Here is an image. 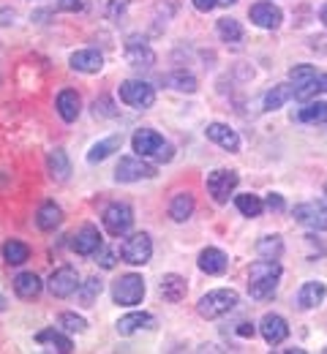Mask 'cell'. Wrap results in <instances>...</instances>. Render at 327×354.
Wrapping results in <instances>:
<instances>
[{
	"instance_id": "1",
	"label": "cell",
	"mask_w": 327,
	"mask_h": 354,
	"mask_svg": "<svg viewBox=\"0 0 327 354\" xmlns=\"http://www.w3.org/2000/svg\"><path fill=\"white\" fill-rule=\"evenodd\" d=\"M279 278H281V265L279 259H262V262H254L248 270V295L254 300H270L279 289Z\"/></svg>"
},
{
	"instance_id": "2",
	"label": "cell",
	"mask_w": 327,
	"mask_h": 354,
	"mask_svg": "<svg viewBox=\"0 0 327 354\" xmlns=\"http://www.w3.org/2000/svg\"><path fill=\"white\" fill-rule=\"evenodd\" d=\"M131 147L134 153H140L142 158H156V161H172L175 158V150L169 142H164V136L153 129H140V131L131 136Z\"/></svg>"
},
{
	"instance_id": "3",
	"label": "cell",
	"mask_w": 327,
	"mask_h": 354,
	"mask_svg": "<svg viewBox=\"0 0 327 354\" xmlns=\"http://www.w3.org/2000/svg\"><path fill=\"white\" fill-rule=\"evenodd\" d=\"M234 306H237V292H232V289H213L196 303V310H199L202 319H221L230 310H234Z\"/></svg>"
},
{
	"instance_id": "4",
	"label": "cell",
	"mask_w": 327,
	"mask_h": 354,
	"mask_svg": "<svg viewBox=\"0 0 327 354\" xmlns=\"http://www.w3.org/2000/svg\"><path fill=\"white\" fill-rule=\"evenodd\" d=\"M142 297H144V281L142 275H120L115 283H112V300L118 306H140Z\"/></svg>"
},
{
	"instance_id": "5",
	"label": "cell",
	"mask_w": 327,
	"mask_h": 354,
	"mask_svg": "<svg viewBox=\"0 0 327 354\" xmlns=\"http://www.w3.org/2000/svg\"><path fill=\"white\" fill-rule=\"evenodd\" d=\"M120 257H123L126 265H134V267L147 265L150 257H153V240H150V234L137 232V234H131L129 240H123V245H120Z\"/></svg>"
},
{
	"instance_id": "6",
	"label": "cell",
	"mask_w": 327,
	"mask_h": 354,
	"mask_svg": "<svg viewBox=\"0 0 327 354\" xmlns=\"http://www.w3.org/2000/svg\"><path fill=\"white\" fill-rule=\"evenodd\" d=\"M120 101L134 106V109H147L156 104V88L142 82V80H126L120 85Z\"/></svg>"
},
{
	"instance_id": "7",
	"label": "cell",
	"mask_w": 327,
	"mask_h": 354,
	"mask_svg": "<svg viewBox=\"0 0 327 354\" xmlns=\"http://www.w3.org/2000/svg\"><path fill=\"white\" fill-rule=\"evenodd\" d=\"M150 177H156V167L147 164L142 156H126L118 161V169H115L118 183H137V180H150Z\"/></svg>"
},
{
	"instance_id": "8",
	"label": "cell",
	"mask_w": 327,
	"mask_h": 354,
	"mask_svg": "<svg viewBox=\"0 0 327 354\" xmlns=\"http://www.w3.org/2000/svg\"><path fill=\"white\" fill-rule=\"evenodd\" d=\"M101 221H104V229L112 237H123L131 229V223H134V210L126 202H115V205H109L104 210V218Z\"/></svg>"
},
{
	"instance_id": "9",
	"label": "cell",
	"mask_w": 327,
	"mask_h": 354,
	"mask_svg": "<svg viewBox=\"0 0 327 354\" xmlns=\"http://www.w3.org/2000/svg\"><path fill=\"white\" fill-rule=\"evenodd\" d=\"M49 292L55 295V297H71V295H77V289H80V275H77V270L71 265H63L57 267L52 275H49L47 281Z\"/></svg>"
},
{
	"instance_id": "10",
	"label": "cell",
	"mask_w": 327,
	"mask_h": 354,
	"mask_svg": "<svg viewBox=\"0 0 327 354\" xmlns=\"http://www.w3.org/2000/svg\"><path fill=\"white\" fill-rule=\"evenodd\" d=\"M237 183H240L237 172H232V169H216V172L207 175V183H205V185H207L210 196H213L218 205H224V202L230 199V194L237 188Z\"/></svg>"
},
{
	"instance_id": "11",
	"label": "cell",
	"mask_w": 327,
	"mask_h": 354,
	"mask_svg": "<svg viewBox=\"0 0 327 354\" xmlns=\"http://www.w3.org/2000/svg\"><path fill=\"white\" fill-rule=\"evenodd\" d=\"M292 216H295V221L306 223V226H311L317 232H327V199H322V202H303V205H297L292 210Z\"/></svg>"
},
{
	"instance_id": "12",
	"label": "cell",
	"mask_w": 327,
	"mask_h": 354,
	"mask_svg": "<svg viewBox=\"0 0 327 354\" xmlns=\"http://www.w3.org/2000/svg\"><path fill=\"white\" fill-rule=\"evenodd\" d=\"M123 52H126V63L131 68H153V63H156V52L147 46L142 36H129Z\"/></svg>"
},
{
	"instance_id": "13",
	"label": "cell",
	"mask_w": 327,
	"mask_h": 354,
	"mask_svg": "<svg viewBox=\"0 0 327 354\" xmlns=\"http://www.w3.org/2000/svg\"><path fill=\"white\" fill-rule=\"evenodd\" d=\"M248 17H251L254 25H259V28H265V30H276L281 25V19H283L279 6H273V3H268V0L254 3V6L248 8Z\"/></svg>"
},
{
	"instance_id": "14",
	"label": "cell",
	"mask_w": 327,
	"mask_h": 354,
	"mask_svg": "<svg viewBox=\"0 0 327 354\" xmlns=\"http://www.w3.org/2000/svg\"><path fill=\"white\" fill-rule=\"evenodd\" d=\"M71 248H74L80 257H93L95 251L101 248V234H98V229H95L93 223H85V226H80V229L74 232Z\"/></svg>"
},
{
	"instance_id": "15",
	"label": "cell",
	"mask_w": 327,
	"mask_h": 354,
	"mask_svg": "<svg viewBox=\"0 0 327 354\" xmlns=\"http://www.w3.org/2000/svg\"><path fill=\"white\" fill-rule=\"evenodd\" d=\"M259 333H262V338L270 346H279V344L286 341V335H289V324H286V319L279 316V313H265L262 322H259Z\"/></svg>"
},
{
	"instance_id": "16",
	"label": "cell",
	"mask_w": 327,
	"mask_h": 354,
	"mask_svg": "<svg viewBox=\"0 0 327 354\" xmlns=\"http://www.w3.org/2000/svg\"><path fill=\"white\" fill-rule=\"evenodd\" d=\"M71 68L80 74H98L104 68V55L98 49H80L71 55Z\"/></svg>"
},
{
	"instance_id": "17",
	"label": "cell",
	"mask_w": 327,
	"mask_h": 354,
	"mask_svg": "<svg viewBox=\"0 0 327 354\" xmlns=\"http://www.w3.org/2000/svg\"><path fill=\"white\" fill-rule=\"evenodd\" d=\"M205 133H207L210 142H216V145L224 147L227 153H237V150H240V136H237V131H232V129L224 126V123H210V126L205 129Z\"/></svg>"
},
{
	"instance_id": "18",
	"label": "cell",
	"mask_w": 327,
	"mask_h": 354,
	"mask_svg": "<svg viewBox=\"0 0 327 354\" xmlns=\"http://www.w3.org/2000/svg\"><path fill=\"white\" fill-rule=\"evenodd\" d=\"M325 295H327V286L322 281H308V283H303L300 292H297V306L303 310L317 308V306H322Z\"/></svg>"
},
{
	"instance_id": "19",
	"label": "cell",
	"mask_w": 327,
	"mask_h": 354,
	"mask_svg": "<svg viewBox=\"0 0 327 354\" xmlns=\"http://www.w3.org/2000/svg\"><path fill=\"white\" fill-rule=\"evenodd\" d=\"M230 267V257L218 248H205L199 254V270L207 272V275H224Z\"/></svg>"
},
{
	"instance_id": "20",
	"label": "cell",
	"mask_w": 327,
	"mask_h": 354,
	"mask_svg": "<svg viewBox=\"0 0 327 354\" xmlns=\"http://www.w3.org/2000/svg\"><path fill=\"white\" fill-rule=\"evenodd\" d=\"M41 289H44V283H41V278L36 272H19L14 278V292L22 300H36L41 295Z\"/></svg>"
},
{
	"instance_id": "21",
	"label": "cell",
	"mask_w": 327,
	"mask_h": 354,
	"mask_svg": "<svg viewBox=\"0 0 327 354\" xmlns=\"http://www.w3.org/2000/svg\"><path fill=\"white\" fill-rule=\"evenodd\" d=\"M158 289H161V297H164V300H169V303H180V300L186 297V292H188L186 278H183V275H178V272L164 275Z\"/></svg>"
},
{
	"instance_id": "22",
	"label": "cell",
	"mask_w": 327,
	"mask_h": 354,
	"mask_svg": "<svg viewBox=\"0 0 327 354\" xmlns=\"http://www.w3.org/2000/svg\"><path fill=\"white\" fill-rule=\"evenodd\" d=\"M36 341H39L41 346H49L52 352H60V354L74 352V341H71L68 335H63L60 330H55V327H49V330H41V333L36 335Z\"/></svg>"
},
{
	"instance_id": "23",
	"label": "cell",
	"mask_w": 327,
	"mask_h": 354,
	"mask_svg": "<svg viewBox=\"0 0 327 354\" xmlns=\"http://www.w3.org/2000/svg\"><path fill=\"white\" fill-rule=\"evenodd\" d=\"M47 172L55 183H66L71 175V161L66 156V150H52L47 156Z\"/></svg>"
},
{
	"instance_id": "24",
	"label": "cell",
	"mask_w": 327,
	"mask_h": 354,
	"mask_svg": "<svg viewBox=\"0 0 327 354\" xmlns=\"http://www.w3.org/2000/svg\"><path fill=\"white\" fill-rule=\"evenodd\" d=\"M57 115L66 123H74L80 118V95H77V90H60L57 93Z\"/></svg>"
},
{
	"instance_id": "25",
	"label": "cell",
	"mask_w": 327,
	"mask_h": 354,
	"mask_svg": "<svg viewBox=\"0 0 327 354\" xmlns=\"http://www.w3.org/2000/svg\"><path fill=\"white\" fill-rule=\"evenodd\" d=\"M63 221V210L55 205V202H44L41 207H39V213H36V226L41 229V232H55L57 226Z\"/></svg>"
},
{
	"instance_id": "26",
	"label": "cell",
	"mask_w": 327,
	"mask_h": 354,
	"mask_svg": "<svg viewBox=\"0 0 327 354\" xmlns=\"http://www.w3.org/2000/svg\"><path fill=\"white\" fill-rule=\"evenodd\" d=\"M115 327H118L120 335H134V333L142 330V327H153V316L144 313V310H142V313L140 310H134V313H126Z\"/></svg>"
},
{
	"instance_id": "27",
	"label": "cell",
	"mask_w": 327,
	"mask_h": 354,
	"mask_svg": "<svg viewBox=\"0 0 327 354\" xmlns=\"http://www.w3.org/2000/svg\"><path fill=\"white\" fill-rule=\"evenodd\" d=\"M120 145H123V133H112L109 139L95 142L93 147H91V153H88V161H91V164H98V161L109 158L115 150H120Z\"/></svg>"
},
{
	"instance_id": "28",
	"label": "cell",
	"mask_w": 327,
	"mask_h": 354,
	"mask_svg": "<svg viewBox=\"0 0 327 354\" xmlns=\"http://www.w3.org/2000/svg\"><path fill=\"white\" fill-rule=\"evenodd\" d=\"M3 259L14 267L25 265V262L30 259V248H28L22 240H6V243H3Z\"/></svg>"
},
{
	"instance_id": "29",
	"label": "cell",
	"mask_w": 327,
	"mask_h": 354,
	"mask_svg": "<svg viewBox=\"0 0 327 354\" xmlns=\"http://www.w3.org/2000/svg\"><path fill=\"white\" fill-rule=\"evenodd\" d=\"M194 196L191 194H178L175 199H172V205H169V216H172V221H178V223H183L188 221L191 216H194Z\"/></svg>"
},
{
	"instance_id": "30",
	"label": "cell",
	"mask_w": 327,
	"mask_h": 354,
	"mask_svg": "<svg viewBox=\"0 0 327 354\" xmlns=\"http://www.w3.org/2000/svg\"><path fill=\"white\" fill-rule=\"evenodd\" d=\"M297 120H303V123H327V104L325 101H306V106L297 112Z\"/></svg>"
},
{
	"instance_id": "31",
	"label": "cell",
	"mask_w": 327,
	"mask_h": 354,
	"mask_svg": "<svg viewBox=\"0 0 327 354\" xmlns=\"http://www.w3.org/2000/svg\"><path fill=\"white\" fill-rule=\"evenodd\" d=\"M322 93H327V74H317L308 85H303V88H295V98L297 101H314L317 95H322Z\"/></svg>"
},
{
	"instance_id": "32",
	"label": "cell",
	"mask_w": 327,
	"mask_h": 354,
	"mask_svg": "<svg viewBox=\"0 0 327 354\" xmlns=\"http://www.w3.org/2000/svg\"><path fill=\"white\" fill-rule=\"evenodd\" d=\"M234 205H237V210H240L245 218H256V216L265 210V202H262V196H256V194H240V196H234Z\"/></svg>"
},
{
	"instance_id": "33",
	"label": "cell",
	"mask_w": 327,
	"mask_h": 354,
	"mask_svg": "<svg viewBox=\"0 0 327 354\" xmlns=\"http://www.w3.org/2000/svg\"><path fill=\"white\" fill-rule=\"evenodd\" d=\"M289 98H295V88L292 85H276V88L268 90V95H265V109H281Z\"/></svg>"
},
{
	"instance_id": "34",
	"label": "cell",
	"mask_w": 327,
	"mask_h": 354,
	"mask_svg": "<svg viewBox=\"0 0 327 354\" xmlns=\"http://www.w3.org/2000/svg\"><path fill=\"white\" fill-rule=\"evenodd\" d=\"M101 292H104V281H101V278H88L85 283H80L77 297H80V303H82V306H93Z\"/></svg>"
},
{
	"instance_id": "35",
	"label": "cell",
	"mask_w": 327,
	"mask_h": 354,
	"mask_svg": "<svg viewBox=\"0 0 327 354\" xmlns=\"http://www.w3.org/2000/svg\"><path fill=\"white\" fill-rule=\"evenodd\" d=\"M256 254H259L262 259H279L281 254H283V243H281L279 234H268V237H262V240L256 243Z\"/></svg>"
},
{
	"instance_id": "36",
	"label": "cell",
	"mask_w": 327,
	"mask_h": 354,
	"mask_svg": "<svg viewBox=\"0 0 327 354\" xmlns=\"http://www.w3.org/2000/svg\"><path fill=\"white\" fill-rule=\"evenodd\" d=\"M218 36H221L224 41L234 44V41L243 39V25H240L237 19H232V17H224V19H218Z\"/></svg>"
},
{
	"instance_id": "37",
	"label": "cell",
	"mask_w": 327,
	"mask_h": 354,
	"mask_svg": "<svg viewBox=\"0 0 327 354\" xmlns=\"http://www.w3.org/2000/svg\"><path fill=\"white\" fill-rule=\"evenodd\" d=\"M164 82H167L169 88L180 90V93H194V90H196V80H194L191 74H186V71H172Z\"/></svg>"
},
{
	"instance_id": "38",
	"label": "cell",
	"mask_w": 327,
	"mask_h": 354,
	"mask_svg": "<svg viewBox=\"0 0 327 354\" xmlns=\"http://www.w3.org/2000/svg\"><path fill=\"white\" fill-rule=\"evenodd\" d=\"M317 74H319V71H317L314 66H295V68H289V82H292L295 88H303V85H308Z\"/></svg>"
},
{
	"instance_id": "39",
	"label": "cell",
	"mask_w": 327,
	"mask_h": 354,
	"mask_svg": "<svg viewBox=\"0 0 327 354\" xmlns=\"http://www.w3.org/2000/svg\"><path fill=\"white\" fill-rule=\"evenodd\" d=\"M60 327L66 333H85L88 330V322L82 316H77V313H63L60 316Z\"/></svg>"
},
{
	"instance_id": "40",
	"label": "cell",
	"mask_w": 327,
	"mask_h": 354,
	"mask_svg": "<svg viewBox=\"0 0 327 354\" xmlns=\"http://www.w3.org/2000/svg\"><path fill=\"white\" fill-rule=\"evenodd\" d=\"M93 115L95 118H118V106L112 104V98L101 95L93 101Z\"/></svg>"
},
{
	"instance_id": "41",
	"label": "cell",
	"mask_w": 327,
	"mask_h": 354,
	"mask_svg": "<svg viewBox=\"0 0 327 354\" xmlns=\"http://www.w3.org/2000/svg\"><path fill=\"white\" fill-rule=\"evenodd\" d=\"M93 257H95V262L104 267V270H112V267H115V251H112V248H106L104 243H101V248L95 251Z\"/></svg>"
},
{
	"instance_id": "42",
	"label": "cell",
	"mask_w": 327,
	"mask_h": 354,
	"mask_svg": "<svg viewBox=\"0 0 327 354\" xmlns=\"http://www.w3.org/2000/svg\"><path fill=\"white\" fill-rule=\"evenodd\" d=\"M129 3H131V0H109V3H106V17H109V19H120V17L126 14Z\"/></svg>"
},
{
	"instance_id": "43",
	"label": "cell",
	"mask_w": 327,
	"mask_h": 354,
	"mask_svg": "<svg viewBox=\"0 0 327 354\" xmlns=\"http://www.w3.org/2000/svg\"><path fill=\"white\" fill-rule=\"evenodd\" d=\"M265 207L273 210V213H281V210H283V196H281V194H270V196L265 199Z\"/></svg>"
},
{
	"instance_id": "44",
	"label": "cell",
	"mask_w": 327,
	"mask_h": 354,
	"mask_svg": "<svg viewBox=\"0 0 327 354\" xmlns=\"http://www.w3.org/2000/svg\"><path fill=\"white\" fill-rule=\"evenodd\" d=\"M191 3H194V8L202 11V14H207V11H213V8L218 6V0H191Z\"/></svg>"
},
{
	"instance_id": "45",
	"label": "cell",
	"mask_w": 327,
	"mask_h": 354,
	"mask_svg": "<svg viewBox=\"0 0 327 354\" xmlns=\"http://www.w3.org/2000/svg\"><path fill=\"white\" fill-rule=\"evenodd\" d=\"M254 333H256V327H254L251 322H243V324H237V335H240V338H254Z\"/></svg>"
},
{
	"instance_id": "46",
	"label": "cell",
	"mask_w": 327,
	"mask_h": 354,
	"mask_svg": "<svg viewBox=\"0 0 327 354\" xmlns=\"http://www.w3.org/2000/svg\"><path fill=\"white\" fill-rule=\"evenodd\" d=\"M60 8H63V11H80L82 3H80V0H60Z\"/></svg>"
},
{
	"instance_id": "47",
	"label": "cell",
	"mask_w": 327,
	"mask_h": 354,
	"mask_svg": "<svg viewBox=\"0 0 327 354\" xmlns=\"http://www.w3.org/2000/svg\"><path fill=\"white\" fill-rule=\"evenodd\" d=\"M319 19L327 25V3H322V8H319Z\"/></svg>"
},
{
	"instance_id": "48",
	"label": "cell",
	"mask_w": 327,
	"mask_h": 354,
	"mask_svg": "<svg viewBox=\"0 0 327 354\" xmlns=\"http://www.w3.org/2000/svg\"><path fill=\"white\" fill-rule=\"evenodd\" d=\"M237 0H218V6H234Z\"/></svg>"
},
{
	"instance_id": "49",
	"label": "cell",
	"mask_w": 327,
	"mask_h": 354,
	"mask_svg": "<svg viewBox=\"0 0 327 354\" xmlns=\"http://www.w3.org/2000/svg\"><path fill=\"white\" fill-rule=\"evenodd\" d=\"M0 310H6V300L3 297H0Z\"/></svg>"
},
{
	"instance_id": "50",
	"label": "cell",
	"mask_w": 327,
	"mask_h": 354,
	"mask_svg": "<svg viewBox=\"0 0 327 354\" xmlns=\"http://www.w3.org/2000/svg\"><path fill=\"white\" fill-rule=\"evenodd\" d=\"M325 352H327V349H325Z\"/></svg>"
}]
</instances>
